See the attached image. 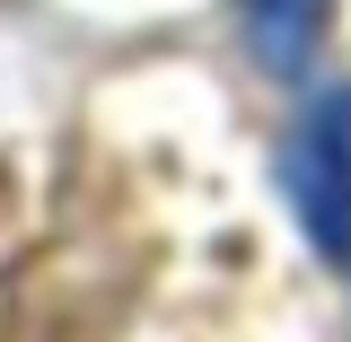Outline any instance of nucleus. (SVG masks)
Returning a JSON list of instances; mask_svg holds the SVG:
<instances>
[{
    "label": "nucleus",
    "mask_w": 351,
    "mask_h": 342,
    "mask_svg": "<svg viewBox=\"0 0 351 342\" xmlns=\"http://www.w3.org/2000/svg\"><path fill=\"white\" fill-rule=\"evenodd\" d=\"M237 27L272 80H307L316 36H325V0H237Z\"/></svg>",
    "instance_id": "2"
},
{
    "label": "nucleus",
    "mask_w": 351,
    "mask_h": 342,
    "mask_svg": "<svg viewBox=\"0 0 351 342\" xmlns=\"http://www.w3.org/2000/svg\"><path fill=\"white\" fill-rule=\"evenodd\" d=\"M290 202L307 246L351 263V88L316 97V114L290 132Z\"/></svg>",
    "instance_id": "1"
}]
</instances>
